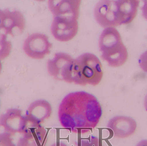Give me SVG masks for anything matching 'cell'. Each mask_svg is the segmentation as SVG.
<instances>
[{"mask_svg": "<svg viewBox=\"0 0 147 146\" xmlns=\"http://www.w3.org/2000/svg\"><path fill=\"white\" fill-rule=\"evenodd\" d=\"M12 45L7 39V35L0 33V61L7 58L11 52Z\"/></svg>", "mask_w": 147, "mask_h": 146, "instance_id": "9a60e30c", "label": "cell"}, {"mask_svg": "<svg viewBox=\"0 0 147 146\" xmlns=\"http://www.w3.org/2000/svg\"><path fill=\"white\" fill-rule=\"evenodd\" d=\"M121 25L131 23L136 17L140 1L137 0L118 1Z\"/></svg>", "mask_w": 147, "mask_h": 146, "instance_id": "5bb4252c", "label": "cell"}, {"mask_svg": "<svg viewBox=\"0 0 147 146\" xmlns=\"http://www.w3.org/2000/svg\"><path fill=\"white\" fill-rule=\"evenodd\" d=\"M3 11L0 9V30L2 29L3 19Z\"/></svg>", "mask_w": 147, "mask_h": 146, "instance_id": "ffe728a7", "label": "cell"}, {"mask_svg": "<svg viewBox=\"0 0 147 146\" xmlns=\"http://www.w3.org/2000/svg\"><path fill=\"white\" fill-rule=\"evenodd\" d=\"M139 63L141 68L147 73V51L142 54L140 56Z\"/></svg>", "mask_w": 147, "mask_h": 146, "instance_id": "ac0fdd59", "label": "cell"}, {"mask_svg": "<svg viewBox=\"0 0 147 146\" xmlns=\"http://www.w3.org/2000/svg\"><path fill=\"white\" fill-rule=\"evenodd\" d=\"M53 109L49 102L40 99L32 103L26 111V118L32 123L41 125L52 114Z\"/></svg>", "mask_w": 147, "mask_h": 146, "instance_id": "7c38bea8", "label": "cell"}, {"mask_svg": "<svg viewBox=\"0 0 147 146\" xmlns=\"http://www.w3.org/2000/svg\"><path fill=\"white\" fill-rule=\"evenodd\" d=\"M102 106L96 98L84 91L71 93L61 101L58 117L62 127L71 133L84 134L98 125Z\"/></svg>", "mask_w": 147, "mask_h": 146, "instance_id": "6da1fadb", "label": "cell"}, {"mask_svg": "<svg viewBox=\"0 0 147 146\" xmlns=\"http://www.w3.org/2000/svg\"><path fill=\"white\" fill-rule=\"evenodd\" d=\"M28 122L22 137L17 142V146H46L47 129L40 124L32 123L28 121Z\"/></svg>", "mask_w": 147, "mask_h": 146, "instance_id": "9c48e42d", "label": "cell"}, {"mask_svg": "<svg viewBox=\"0 0 147 146\" xmlns=\"http://www.w3.org/2000/svg\"><path fill=\"white\" fill-rule=\"evenodd\" d=\"M103 75L102 65L98 58L91 53H84L74 60L69 83L79 85L95 86Z\"/></svg>", "mask_w": 147, "mask_h": 146, "instance_id": "7a4b0ae2", "label": "cell"}, {"mask_svg": "<svg viewBox=\"0 0 147 146\" xmlns=\"http://www.w3.org/2000/svg\"><path fill=\"white\" fill-rule=\"evenodd\" d=\"M75 146H102L98 138L90 136L78 141Z\"/></svg>", "mask_w": 147, "mask_h": 146, "instance_id": "2e32d148", "label": "cell"}, {"mask_svg": "<svg viewBox=\"0 0 147 146\" xmlns=\"http://www.w3.org/2000/svg\"><path fill=\"white\" fill-rule=\"evenodd\" d=\"M94 17L99 25L104 27H114L121 25L118 1H102L94 9Z\"/></svg>", "mask_w": 147, "mask_h": 146, "instance_id": "277c9868", "label": "cell"}, {"mask_svg": "<svg viewBox=\"0 0 147 146\" xmlns=\"http://www.w3.org/2000/svg\"><path fill=\"white\" fill-rule=\"evenodd\" d=\"M107 127L117 139H126L134 134L137 128V123L133 118L123 116H117L111 119Z\"/></svg>", "mask_w": 147, "mask_h": 146, "instance_id": "30bf717a", "label": "cell"}, {"mask_svg": "<svg viewBox=\"0 0 147 146\" xmlns=\"http://www.w3.org/2000/svg\"><path fill=\"white\" fill-rule=\"evenodd\" d=\"M81 1H49L48 7L53 16L69 15L78 17Z\"/></svg>", "mask_w": 147, "mask_h": 146, "instance_id": "4fadbf2b", "label": "cell"}, {"mask_svg": "<svg viewBox=\"0 0 147 146\" xmlns=\"http://www.w3.org/2000/svg\"><path fill=\"white\" fill-rule=\"evenodd\" d=\"M99 48L102 59L110 67H121L127 59V49L119 32L114 27H108L103 31L99 38Z\"/></svg>", "mask_w": 147, "mask_h": 146, "instance_id": "3957f363", "label": "cell"}, {"mask_svg": "<svg viewBox=\"0 0 147 146\" xmlns=\"http://www.w3.org/2000/svg\"><path fill=\"white\" fill-rule=\"evenodd\" d=\"M144 104L145 109H146V111H147V94L146 95L145 99H144Z\"/></svg>", "mask_w": 147, "mask_h": 146, "instance_id": "603a6c76", "label": "cell"}, {"mask_svg": "<svg viewBox=\"0 0 147 146\" xmlns=\"http://www.w3.org/2000/svg\"><path fill=\"white\" fill-rule=\"evenodd\" d=\"M75 16L59 15L53 16L51 26L52 34L61 42H67L74 38L78 30V19Z\"/></svg>", "mask_w": 147, "mask_h": 146, "instance_id": "5b68a950", "label": "cell"}, {"mask_svg": "<svg viewBox=\"0 0 147 146\" xmlns=\"http://www.w3.org/2000/svg\"><path fill=\"white\" fill-rule=\"evenodd\" d=\"M28 123L26 116L19 109H9L0 116V127L3 128L5 133L12 135L17 133L22 134Z\"/></svg>", "mask_w": 147, "mask_h": 146, "instance_id": "ba28073f", "label": "cell"}, {"mask_svg": "<svg viewBox=\"0 0 147 146\" xmlns=\"http://www.w3.org/2000/svg\"><path fill=\"white\" fill-rule=\"evenodd\" d=\"M51 146H68L65 143L63 142H56L52 144Z\"/></svg>", "mask_w": 147, "mask_h": 146, "instance_id": "7402d4cb", "label": "cell"}, {"mask_svg": "<svg viewBox=\"0 0 147 146\" xmlns=\"http://www.w3.org/2000/svg\"><path fill=\"white\" fill-rule=\"evenodd\" d=\"M144 5L142 7V15L143 17L147 20V0L143 1Z\"/></svg>", "mask_w": 147, "mask_h": 146, "instance_id": "d6986e66", "label": "cell"}, {"mask_svg": "<svg viewBox=\"0 0 147 146\" xmlns=\"http://www.w3.org/2000/svg\"><path fill=\"white\" fill-rule=\"evenodd\" d=\"M136 146H147V140H143L140 141Z\"/></svg>", "mask_w": 147, "mask_h": 146, "instance_id": "44dd1931", "label": "cell"}, {"mask_svg": "<svg viewBox=\"0 0 147 146\" xmlns=\"http://www.w3.org/2000/svg\"><path fill=\"white\" fill-rule=\"evenodd\" d=\"M74 59L65 53H56L54 58L48 60L47 69L49 74L58 81L69 83L71 70Z\"/></svg>", "mask_w": 147, "mask_h": 146, "instance_id": "52a82bcc", "label": "cell"}, {"mask_svg": "<svg viewBox=\"0 0 147 146\" xmlns=\"http://www.w3.org/2000/svg\"><path fill=\"white\" fill-rule=\"evenodd\" d=\"M53 45L45 34L34 33L29 35L24 41L23 50L31 58L42 59L51 53Z\"/></svg>", "mask_w": 147, "mask_h": 146, "instance_id": "8992f818", "label": "cell"}, {"mask_svg": "<svg viewBox=\"0 0 147 146\" xmlns=\"http://www.w3.org/2000/svg\"><path fill=\"white\" fill-rule=\"evenodd\" d=\"M0 146H16L13 140L12 135L5 133L0 134Z\"/></svg>", "mask_w": 147, "mask_h": 146, "instance_id": "e0dca14e", "label": "cell"}, {"mask_svg": "<svg viewBox=\"0 0 147 146\" xmlns=\"http://www.w3.org/2000/svg\"><path fill=\"white\" fill-rule=\"evenodd\" d=\"M3 11L2 29L4 30L5 34L13 37L21 34L26 26V19L23 15L17 10L5 9Z\"/></svg>", "mask_w": 147, "mask_h": 146, "instance_id": "8fae6325", "label": "cell"}, {"mask_svg": "<svg viewBox=\"0 0 147 146\" xmlns=\"http://www.w3.org/2000/svg\"><path fill=\"white\" fill-rule=\"evenodd\" d=\"M2 68V66L1 62L0 61V74H1V72Z\"/></svg>", "mask_w": 147, "mask_h": 146, "instance_id": "cb8c5ba5", "label": "cell"}]
</instances>
